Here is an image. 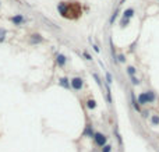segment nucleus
<instances>
[{
	"label": "nucleus",
	"mask_w": 159,
	"mask_h": 152,
	"mask_svg": "<svg viewBox=\"0 0 159 152\" xmlns=\"http://www.w3.org/2000/svg\"><path fill=\"white\" fill-rule=\"evenodd\" d=\"M11 21H13L15 25H20V24L24 23V17L21 15V14H18V15H14V17H11Z\"/></svg>",
	"instance_id": "obj_3"
},
{
	"label": "nucleus",
	"mask_w": 159,
	"mask_h": 152,
	"mask_svg": "<svg viewBox=\"0 0 159 152\" xmlns=\"http://www.w3.org/2000/svg\"><path fill=\"white\" fill-rule=\"evenodd\" d=\"M133 84H136V85H137V84H140V81H138L136 77H133Z\"/></svg>",
	"instance_id": "obj_20"
},
{
	"label": "nucleus",
	"mask_w": 159,
	"mask_h": 152,
	"mask_svg": "<svg viewBox=\"0 0 159 152\" xmlns=\"http://www.w3.org/2000/svg\"><path fill=\"white\" fill-rule=\"evenodd\" d=\"M84 56H85V59H88V60H92V57L91 56H89V53H88V52H84Z\"/></svg>",
	"instance_id": "obj_18"
},
{
	"label": "nucleus",
	"mask_w": 159,
	"mask_h": 152,
	"mask_svg": "<svg viewBox=\"0 0 159 152\" xmlns=\"http://www.w3.org/2000/svg\"><path fill=\"white\" fill-rule=\"evenodd\" d=\"M112 151V147L110 145H105L103 148H102V152H110Z\"/></svg>",
	"instance_id": "obj_14"
},
{
	"label": "nucleus",
	"mask_w": 159,
	"mask_h": 152,
	"mask_svg": "<svg viewBox=\"0 0 159 152\" xmlns=\"http://www.w3.org/2000/svg\"><path fill=\"white\" fill-rule=\"evenodd\" d=\"M57 64H59V66H64V64H66V57H64L63 55L57 56Z\"/></svg>",
	"instance_id": "obj_7"
},
{
	"label": "nucleus",
	"mask_w": 159,
	"mask_h": 152,
	"mask_svg": "<svg viewBox=\"0 0 159 152\" xmlns=\"http://www.w3.org/2000/svg\"><path fill=\"white\" fill-rule=\"evenodd\" d=\"M43 39H42V37H39V35H31V43H38V42H42Z\"/></svg>",
	"instance_id": "obj_6"
},
{
	"label": "nucleus",
	"mask_w": 159,
	"mask_h": 152,
	"mask_svg": "<svg viewBox=\"0 0 159 152\" xmlns=\"http://www.w3.org/2000/svg\"><path fill=\"white\" fill-rule=\"evenodd\" d=\"M86 106H88V107H89V109H95L96 103H95V101H92V99H89V101L86 102Z\"/></svg>",
	"instance_id": "obj_11"
},
{
	"label": "nucleus",
	"mask_w": 159,
	"mask_h": 152,
	"mask_svg": "<svg viewBox=\"0 0 159 152\" xmlns=\"http://www.w3.org/2000/svg\"><path fill=\"white\" fill-rule=\"evenodd\" d=\"M127 73L130 74V75H134V74H136V69H134V67H128V69H127Z\"/></svg>",
	"instance_id": "obj_13"
},
{
	"label": "nucleus",
	"mask_w": 159,
	"mask_h": 152,
	"mask_svg": "<svg viewBox=\"0 0 159 152\" xmlns=\"http://www.w3.org/2000/svg\"><path fill=\"white\" fill-rule=\"evenodd\" d=\"M60 85H63V87H68V80L67 78H62L60 80Z\"/></svg>",
	"instance_id": "obj_12"
},
{
	"label": "nucleus",
	"mask_w": 159,
	"mask_h": 152,
	"mask_svg": "<svg viewBox=\"0 0 159 152\" xmlns=\"http://www.w3.org/2000/svg\"><path fill=\"white\" fill-rule=\"evenodd\" d=\"M117 11H114V13H113V15H112V18H110V24H113L114 23V20H116V17H117Z\"/></svg>",
	"instance_id": "obj_16"
},
{
	"label": "nucleus",
	"mask_w": 159,
	"mask_h": 152,
	"mask_svg": "<svg viewBox=\"0 0 159 152\" xmlns=\"http://www.w3.org/2000/svg\"><path fill=\"white\" fill-rule=\"evenodd\" d=\"M92 48H94V50H95V52H98V53H99V48L96 46V45H94V46H92Z\"/></svg>",
	"instance_id": "obj_21"
},
{
	"label": "nucleus",
	"mask_w": 159,
	"mask_h": 152,
	"mask_svg": "<svg viewBox=\"0 0 159 152\" xmlns=\"http://www.w3.org/2000/svg\"><path fill=\"white\" fill-rule=\"evenodd\" d=\"M6 37V31L4 29H0V41H3Z\"/></svg>",
	"instance_id": "obj_15"
},
{
	"label": "nucleus",
	"mask_w": 159,
	"mask_h": 152,
	"mask_svg": "<svg viewBox=\"0 0 159 152\" xmlns=\"http://www.w3.org/2000/svg\"><path fill=\"white\" fill-rule=\"evenodd\" d=\"M138 103H140V105H145V103H148V96H147V92L140 94V95H138Z\"/></svg>",
	"instance_id": "obj_4"
},
{
	"label": "nucleus",
	"mask_w": 159,
	"mask_h": 152,
	"mask_svg": "<svg viewBox=\"0 0 159 152\" xmlns=\"http://www.w3.org/2000/svg\"><path fill=\"white\" fill-rule=\"evenodd\" d=\"M94 137H95V141H96V144H98L99 147H105V145H106V137H105L103 134L96 133Z\"/></svg>",
	"instance_id": "obj_1"
},
{
	"label": "nucleus",
	"mask_w": 159,
	"mask_h": 152,
	"mask_svg": "<svg viewBox=\"0 0 159 152\" xmlns=\"http://www.w3.org/2000/svg\"><path fill=\"white\" fill-rule=\"evenodd\" d=\"M84 134H85V135H89V137H92V135H95V134L92 133L91 126H86V129H85V131H84Z\"/></svg>",
	"instance_id": "obj_10"
},
{
	"label": "nucleus",
	"mask_w": 159,
	"mask_h": 152,
	"mask_svg": "<svg viewBox=\"0 0 159 152\" xmlns=\"http://www.w3.org/2000/svg\"><path fill=\"white\" fill-rule=\"evenodd\" d=\"M106 80H108V83H112V74L110 73H106Z\"/></svg>",
	"instance_id": "obj_17"
},
{
	"label": "nucleus",
	"mask_w": 159,
	"mask_h": 152,
	"mask_svg": "<svg viewBox=\"0 0 159 152\" xmlns=\"http://www.w3.org/2000/svg\"><path fill=\"white\" fill-rule=\"evenodd\" d=\"M151 123L154 126H159V116L158 115H154L151 117Z\"/></svg>",
	"instance_id": "obj_9"
},
{
	"label": "nucleus",
	"mask_w": 159,
	"mask_h": 152,
	"mask_svg": "<svg viewBox=\"0 0 159 152\" xmlns=\"http://www.w3.org/2000/svg\"><path fill=\"white\" fill-rule=\"evenodd\" d=\"M147 96H148V103H152L155 101V94L152 91H148L147 92Z\"/></svg>",
	"instance_id": "obj_8"
},
{
	"label": "nucleus",
	"mask_w": 159,
	"mask_h": 152,
	"mask_svg": "<svg viewBox=\"0 0 159 152\" xmlns=\"http://www.w3.org/2000/svg\"><path fill=\"white\" fill-rule=\"evenodd\" d=\"M123 15H124V20L131 18L133 15H134V10H133V9H127L124 13H123Z\"/></svg>",
	"instance_id": "obj_5"
},
{
	"label": "nucleus",
	"mask_w": 159,
	"mask_h": 152,
	"mask_svg": "<svg viewBox=\"0 0 159 152\" xmlns=\"http://www.w3.org/2000/svg\"><path fill=\"white\" fill-rule=\"evenodd\" d=\"M119 60H120L122 63H123V61H126V59H124V56H123V55H120V56H119Z\"/></svg>",
	"instance_id": "obj_19"
},
{
	"label": "nucleus",
	"mask_w": 159,
	"mask_h": 152,
	"mask_svg": "<svg viewBox=\"0 0 159 152\" xmlns=\"http://www.w3.org/2000/svg\"><path fill=\"white\" fill-rule=\"evenodd\" d=\"M82 80L80 78V77H74L73 80H71V87L74 88V89H81L82 88Z\"/></svg>",
	"instance_id": "obj_2"
}]
</instances>
